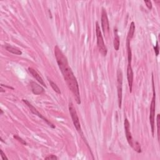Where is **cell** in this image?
I'll return each mask as SVG.
<instances>
[{
    "label": "cell",
    "instance_id": "cell-1",
    "mask_svg": "<svg viewBox=\"0 0 160 160\" xmlns=\"http://www.w3.org/2000/svg\"><path fill=\"white\" fill-rule=\"evenodd\" d=\"M55 55L58 66L64 77L65 81L68 86L69 89L74 95L75 100L78 105L81 104V98L80 89L76 77L69 66L68 62L66 57L58 46L55 47Z\"/></svg>",
    "mask_w": 160,
    "mask_h": 160
},
{
    "label": "cell",
    "instance_id": "cell-2",
    "mask_svg": "<svg viewBox=\"0 0 160 160\" xmlns=\"http://www.w3.org/2000/svg\"><path fill=\"white\" fill-rule=\"evenodd\" d=\"M69 111H70V113L71 117V119L73 121V124L75 126L76 131L78 132V133H79V134L81 136L82 139L84 140V142L86 143L87 146H88L90 148V149L91 150L90 148L89 147L88 143H87L86 139L84 136L83 130H82V129H81L80 122V120H79L78 116V114L76 112V110L75 106L72 102H70V103H69Z\"/></svg>",
    "mask_w": 160,
    "mask_h": 160
},
{
    "label": "cell",
    "instance_id": "cell-3",
    "mask_svg": "<svg viewBox=\"0 0 160 160\" xmlns=\"http://www.w3.org/2000/svg\"><path fill=\"white\" fill-rule=\"evenodd\" d=\"M124 125L126 137H127V141L128 142V144H129V146H132L134 149V151H136L137 153H142V148H141L140 144L137 142L134 141L132 137V133H131L130 132V124L127 118H125L124 119Z\"/></svg>",
    "mask_w": 160,
    "mask_h": 160
},
{
    "label": "cell",
    "instance_id": "cell-4",
    "mask_svg": "<svg viewBox=\"0 0 160 160\" xmlns=\"http://www.w3.org/2000/svg\"><path fill=\"white\" fill-rule=\"evenodd\" d=\"M152 85H153V98L150 105V113H149V123L151 125V132L153 137L154 134V117H155V110H156V92L154 88V76L152 74Z\"/></svg>",
    "mask_w": 160,
    "mask_h": 160
},
{
    "label": "cell",
    "instance_id": "cell-5",
    "mask_svg": "<svg viewBox=\"0 0 160 160\" xmlns=\"http://www.w3.org/2000/svg\"><path fill=\"white\" fill-rule=\"evenodd\" d=\"M96 34L97 38V45H98L99 51L101 55L104 56H106L108 53V49L105 44L103 35L102 33H101L98 22L96 23Z\"/></svg>",
    "mask_w": 160,
    "mask_h": 160
},
{
    "label": "cell",
    "instance_id": "cell-6",
    "mask_svg": "<svg viewBox=\"0 0 160 160\" xmlns=\"http://www.w3.org/2000/svg\"><path fill=\"white\" fill-rule=\"evenodd\" d=\"M117 92L119 108H122L123 98V73L121 69L117 71Z\"/></svg>",
    "mask_w": 160,
    "mask_h": 160
},
{
    "label": "cell",
    "instance_id": "cell-7",
    "mask_svg": "<svg viewBox=\"0 0 160 160\" xmlns=\"http://www.w3.org/2000/svg\"><path fill=\"white\" fill-rule=\"evenodd\" d=\"M23 101L24 103H25L28 106V108L30 109V111H31V113L34 114H35L36 116H38L39 118H40L41 119H42L43 121H45V122L48 124V126H50V127L52 128H55L56 127H55V125L53 124L52 123H51L49 120H48V119H46V118H45L44 116H43L40 112H39V111L34 107V106L29 102L28 101H27L26 100H23Z\"/></svg>",
    "mask_w": 160,
    "mask_h": 160
},
{
    "label": "cell",
    "instance_id": "cell-8",
    "mask_svg": "<svg viewBox=\"0 0 160 160\" xmlns=\"http://www.w3.org/2000/svg\"><path fill=\"white\" fill-rule=\"evenodd\" d=\"M101 26L105 35H107L110 31V23L107 12L105 8L102 9V12H101Z\"/></svg>",
    "mask_w": 160,
    "mask_h": 160
},
{
    "label": "cell",
    "instance_id": "cell-9",
    "mask_svg": "<svg viewBox=\"0 0 160 160\" xmlns=\"http://www.w3.org/2000/svg\"><path fill=\"white\" fill-rule=\"evenodd\" d=\"M127 79L129 85V89L130 93L132 92L133 83V71L131 65H128L127 67Z\"/></svg>",
    "mask_w": 160,
    "mask_h": 160
},
{
    "label": "cell",
    "instance_id": "cell-10",
    "mask_svg": "<svg viewBox=\"0 0 160 160\" xmlns=\"http://www.w3.org/2000/svg\"><path fill=\"white\" fill-rule=\"evenodd\" d=\"M30 85L33 94H35L36 95H39L44 93L45 91L44 88L40 85H38L37 83H36V82L31 81L30 83Z\"/></svg>",
    "mask_w": 160,
    "mask_h": 160
},
{
    "label": "cell",
    "instance_id": "cell-11",
    "mask_svg": "<svg viewBox=\"0 0 160 160\" xmlns=\"http://www.w3.org/2000/svg\"><path fill=\"white\" fill-rule=\"evenodd\" d=\"M28 71H29V72L30 73L31 75L33 76V78H35L39 82V83H40V85H43V86H45V88H46V84L45 83L44 80H43L41 76L36 71V70L32 68H28Z\"/></svg>",
    "mask_w": 160,
    "mask_h": 160
},
{
    "label": "cell",
    "instance_id": "cell-12",
    "mask_svg": "<svg viewBox=\"0 0 160 160\" xmlns=\"http://www.w3.org/2000/svg\"><path fill=\"white\" fill-rule=\"evenodd\" d=\"M114 41H113V45L114 48L116 51H118L119 49V45H120V41H119V37L118 34V30L116 28H114Z\"/></svg>",
    "mask_w": 160,
    "mask_h": 160
},
{
    "label": "cell",
    "instance_id": "cell-13",
    "mask_svg": "<svg viewBox=\"0 0 160 160\" xmlns=\"http://www.w3.org/2000/svg\"><path fill=\"white\" fill-rule=\"evenodd\" d=\"M4 48H5V49L8 51L13 53V54L16 55H22V51L21 50H19V49H18V48H16L15 47H13L11 45H6L5 46H4Z\"/></svg>",
    "mask_w": 160,
    "mask_h": 160
},
{
    "label": "cell",
    "instance_id": "cell-14",
    "mask_svg": "<svg viewBox=\"0 0 160 160\" xmlns=\"http://www.w3.org/2000/svg\"><path fill=\"white\" fill-rule=\"evenodd\" d=\"M134 31H135V25H134V23L133 21L130 24V26H129V31L128 33V36H127V40L131 41V40H132V39L133 38V37L134 36Z\"/></svg>",
    "mask_w": 160,
    "mask_h": 160
},
{
    "label": "cell",
    "instance_id": "cell-15",
    "mask_svg": "<svg viewBox=\"0 0 160 160\" xmlns=\"http://www.w3.org/2000/svg\"><path fill=\"white\" fill-rule=\"evenodd\" d=\"M127 53H128V65H131L132 63V49L130 47V41L127 40Z\"/></svg>",
    "mask_w": 160,
    "mask_h": 160
},
{
    "label": "cell",
    "instance_id": "cell-16",
    "mask_svg": "<svg viewBox=\"0 0 160 160\" xmlns=\"http://www.w3.org/2000/svg\"><path fill=\"white\" fill-rule=\"evenodd\" d=\"M48 80L49 81V83L51 86V88H53V90H54L56 93H57L58 94H61V91L60 89L58 88V86L56 85V83H55L54 82H53L51 80H50V78H48Z\"/></svg>",
    "mask_w": 160,
    "mask_h": 160
},
{
    "label": "cell",
    "instance_id": "cell-17",
    "mask_svg": "<svg viewBox=\"0 0 160 160\" xmlns=\"http://www.w3.org/2000/svg\"><path fill=\"white\" fill-rule=\"evenodd\" d=\"M159 122H160V115L159 114H157L156 118V124H157V133H158V142H159Z\"/></svg>",
    "mask_w": 160,
    "mask_h": 160
},
{
    "label": "cell",
    "instance_id": "cell-18",
    "mask_svg": "<svg viewBox=\"0 0 160 160\" xmlns=\"http://www.w3.org/2000/svg\"><path fill=\"white\" fill-rule=\"evenodd\" d=\"M13 137H14V138H15L16 139H17L18 142H19L21 143H22L23 144H24V145H26V144H27L26 142L25 141V140H23L21 138H20L19 137H18V135H15V134H14V135L13 136Z\"/></svg>",
    "mask_w": 160,
    "mask_h": 160
},
{
    "label": "cell",
    "instance_id": "cell-19",
    "mask_svg": "<svg viewBox=\"0 0 160 160\" xmlns=\"http://www.w3.org/2000/svg\"><path fill=\"white\" fill-rule=\"evenodd\" d=\"M58 159V157L56 156V155H54V154L48 155L47 157L45 158V159L46 160H57Z\"/></svg>",
    "mask_w": 160,
    "mask_h": 160
},
{
    "label": "cell",
    "instance_id": "cell-20",
    "mask_svg": "<svg viewBox=\"0 0 160 160\" xmlns=\"http://www.w3.org/2000/svg\"><path fill=\"white\" fill-rule=\"evenodd\" d=\"M154 52L155 54H156V56H158L159 55V45H158V41H156V45L155 46H154Z\"/></svg>",
    "mask_w": 160,
    "mask_h": 160
},
{
    "label": "cell",
    "instance_id": "cell-21",
    "mask_svg": "<svg viewBox=\"0 0 160 160\" xmlns=\"http://www.w3.org/2000/svg\"><path fill=\"white\" fill-rule=\"evenodd\" d=\"M145 4H146V6L148 7V8L149 9H151L153 8V5H152V3L151 1H144Z\"/></svg>",
    "mask_w": 160,
    "mask_h": 160
},
{
    "label": "cell",
    "instance_id": "cell-22",
    "mask_svg": "<svg viewBox=\"0 0 160 160\" xmlns=\"http://www.w3.org/2000/svg\"><path fill=\"white\" fill-rule=\"evenodd\" d=\"M1 159H3V160H8V158L6 157V156L5 155V154H4L3 151V150L1 149Z\"/></svg>",
    "mask_w": 160,
    "mask_h": 160
},
{
    "label": "cell",
    "instance_id": "cell-23",
    "mask_svg": "<svg viewBox=\"0 0 160 160\" xmlns=\"http://www.w3.org/2000/svg\"><path fill=\"white\" fill-rule=\"evenodd\" d=\"M1 92H5V91H3V88H2V86H1Z\"/></svg>",
    "mask_w": 160,
    "mask_h": 160
},
{
    "label": "cell",
    "instance_id": "cell-24",
    "mask_svg": "<svg viewBox=\"0 0 160 160\" xmlns=\"http://www.w3.org/2000/svg\"><path fill=\"white\" fill-rule=\"evenodd\" d=\"M0 111H1V114H2L3 113V110H0Z\"/></svg>",
    "mask_w": 160,
    "mask_h": 160
}]
</instances>
